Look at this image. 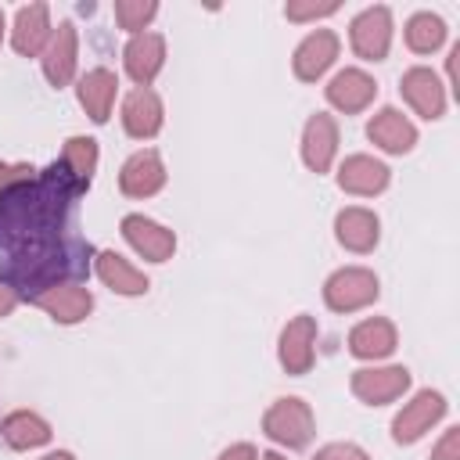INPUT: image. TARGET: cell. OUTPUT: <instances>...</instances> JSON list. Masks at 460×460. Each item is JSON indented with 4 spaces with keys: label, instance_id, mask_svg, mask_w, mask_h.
<instances>
[{
    "label": "cell",
    "instance_id": "7a4b0ae2",
    "mask_svg": "<svg viewBox=\"0 0 460 460\" xmlns=\"http://www.w3.org/2000/svg\"><path fill=\"white\" fill-rule=\"evenodd\" d=\"M68 270V262H65V252L54 244V241H43V244H29V248H18V252H11V259H7V284L14 288H36V295L40 291H47V288H54L58 280L54 277H61Z\"/></svg>",
    "mask_w": 460,
    "mask_h": 460
},
{
    "label": "cell",
    "instance_id": "5bb4252c",
    "mask_svg": "<svg viewBox=\"0 0 460 460\" xmlns=\"http://www.w3.org/2000/svg\"><path fill=\"white\" fill-rule=\"evenodd\" d=\"M122 234H126V241H129L144 259H151V262H165V259H172V252H176L172 230H165L162 223H155V219H147V216H126V219H122Z\"/></svg>",
    "mask_w": 460,
    "mask_h": 460
},
{
    "label": "cell",
    "instance_id": "4dcf8cb0",
    "mask_svg": "<svg viewBox=\"0 0 460 460\" xmlns=\"http://www.w3.org/2000/svg\"><path fill=\"white\" fill-rule=\"evenodd\" d=\"M313 460H370L359 446H352V442H331V446H323Z\"/></svg>",
    "mask_w": 460,
    "mask_h": 460
},
{
    "label": "cell",
    "instance_id": "f546056e",
    "mask_svg": "<svg viewBox=\"0 0 460 460\" xmlns=\"http://www.w3.org/2000/svg\"><path fill=\"white\" fill-rule=\"evenodd\" d=\"M334 11H338V4H334V0H323V4H316V0H288V7H284V14H288L291 22L327 18V14H334Z\"/></svg>",
    "mask_w": 460,
    "mask_h": 460
},
{
    "label": "cell",
    "instance_id": "cb8c5ba5",
    "mask_svg": "<svg viewBox=\"0 0 460 460\" xmlns=\"http://www.w3.org/2000/svg\"><path fill=\"white\" fill-rule=\"evenodd\" d=\"M14 50L18 54H25V58H32V54H40L43 47H47V40H50V14H47V4H29V7H22L18 14H14Z\"/></svg>",
    "mask_w": 460,
    "mask_h": 460
},
{
    "label": "cell",
    "instance_id": "ba28073f",
    "mask_svg": "<svg viewBox=\"0 0 460 460\" xmlns=\"http://www.w3.org/2000/svg\"><path fill=\"white\" fill-rule=\"evenodd\" d=\"M313 345H316V320L305 316V313L288 320V327L280 331V349H277L280 352V367L288 374H309V367L316 359Z\"/></svg>",
    "mask_w": 460,
    "mask_h": 460
},
{
    "label": "cell",
    "instance_id": "4316f807",
    "mask_svg": "<svg viewBox=\"0 0 460 460\" xmlns=\"http://www.w3.org/2000/svg\"><path fill=\"white\" fill-rule=\"evenodd\" d=\"M65 172L79 183V190L90 187L93 169H97V140L93 137H68L65 140V155H61Z\"/></svg>",
    "mask_w": 460,
    "mask_h": 460
},
{
    "label": "cell",
    "instance_id": "8992f818",
    "mask_svg": "<svg viewBox=\"0 0 460 460\" xmlns=\"http://www.w3.org/2000/svg\"><path fill=\"white\" fill-rule=\"evenodd\" d=\"M352 395L367 406H385L399 399L410 388V370L406 367H363L352 374Z\"/></svg>",
    "mask_w": 460,
    "mask_h": 460
},
{
    "label": "cell",
    "instance_id": "ffe728a7",
    "mask_svg": "<svg viewBox=\"0 0 460 460\" xmlns=\"http://www.w3.org/2000/svg\"><path fill=\"white\" fill-rule=\"evenodd\" d=\"M32 302L40 309H47L58 323H79L93 309V295L86 288H79V284H54V288L32 295Z\"/></svg>",
    "mask_w": 460,
    "mask_h": 460
},
{
    "label": "cell",
    "instance_id": "2e32d148",
    "mask_svg": "<svg viewBox=\"0 0 460 460\" xmlns=\"http://www.w3.org/2000/svg\"><path fill=\"white\" fill-rule=\"evenodd\" d=\"M374 97H377V83H374L367 72H359V68H345V72H338V75L327 83V101H331L338 111H345V115L363 111Z\"/></svg>",
    "mask_w": 460,
    "mask_h": 460
},
{
    "label": "cell",
    "instance_id": "9a60e30c",
    "mask_svg": "<svg viewBox=\"0 0 460 460\" xmlns=\"http://www.w3.org/2000/svg\"><path fill=\"white\" fill-rule=\"evenodd\" d=\"M399 90H402L406 104H410L417 115H424V119H442V111H446V93H442V83H438V75H435L431 68H410V72L402 75Z\"/></svg>",
    "mask_w": 460,
    "mask_h": 460
},
{
    "label": "cell",
    "instance_id": "f1b7e54d",
    "mask_svg": "<svg viewBox=\"0 0 460 460\" xmlns=\"http://www.w3.org/2000/svg\"><path fill=\"white\" fill-rule=\"evenodd\" d=\"M155 14H158V4H155V0H119V4H115V22H119L122 29H129L133 36H137Z\"/></svg>",
    "mask_w": 460,
    "mask_h": 460
},
{
    "label": "cell",
    "instance_id": "4fadbf2b",
    "mask_svg": "<svg viewBox=\"0 0 460 460\" xmlns=\"http://www.w3.org/2000/svg\"><path fill=\"white\" fill-rule=\"evenodd\" d=\"M119 187L129 198H151L165 187V165L158 158V151H137L133 158H126L122 172H119Z\"/></svg>",
    "mask_w": 460,
    "mask_h": 460
},
{
    "label": "cell",
    "instance_id": "e575fe53",
    "mask_svg": "<svg viewBox=\"0 0 460 460\" xmlns=\"http://www.w3.org/2000/svg\"><path fill=\"white\" fill-rule=\"evenodd\" d=\"M219 460H259V456H255V449H252L248 442H237V446L223 449V453H219Z\"/></svg>",
    "mask_w": 460,
    "mask_h": 460
},
{
    "label": "cell",
    "instance_id": "1f68e13d",
    "mask_svg": "<svg viewBox=\"0 0 460 460\" xmlns=\"http://www.w3.org/2000/svg\"><path fill=\"white\" fill-rule=\"evenodd\" d=\"M431 460H460V428H449L442 442L431 449Z\"/></svg>",
    "mask_w": 460,
    "mask_h": 460
},
{
    "label": "cell",
    "instance_id": "74e56055",
    "mask_svg": "<svg viewBox=\"0 0 460 460\" xmlns=\"http://www.w3.org/2000/svg\"><path fill=\"white\" fill-rule=\"evenodd\" d=\"M0 40H4V11H0Z\"/></svg>",
    "mask_w": 460,
    "mask_h": 460
},
{
    "label": "cell",
    "instance_id": "d6986e66",
    "mask_svg": "<svg viewBox=\"0 0 460 460\" xmlns=\"http://www.w3.org/2000/svg\"><path fill=\"white\" fill-rule=\"evenodd\" d=\"M334 237H338V244L341 248H349V252H374V244H377V237H381V223H377V216L370 212V208H341L338 212V219H334Z\"/></svg>",
    "mask_w": 460,
    "mask_h": 460
},
{
    "label": "cell",
    "instance_id": "7402d4cb",
    "mask_svg": "<svg viewBox=\"0 0 460 460\" xmlns=\"http://www.w3.org/2000/svg\"><path fill=\"white\" fill-rule=\"evenodd\" d=\"M395 349V323L385 316H370L352 327L349 334V352L359 359H385Z\"/></svg>",
    "mask_w": 460,
    "mask_h": 460
},
{
    "label": "cell",
    "instance_id": "83f0119b",
    "mask_svg": "<svg viewBox=\"0 0 460 460\" xmlns=\"http://www.w3.org/2000/svg\"><path fill=\"white\" fill-rule=\"evenodd\" d=\"M442 40H446V22L438 14L420 11V14H413L406 22V47L413 54H431V50L442 47Z\"/></svg>",
    "mask_w": 460,
    "mask_h": 460
},
{
    "label": "cell",
    "instance_id": "ac0fdd59",
    "mask_svg": "<svg viewBox=\"0 0 460 460\" xmlns=\"http://www.w3.org/2000/svg\"><path fill=\"white\" fill-rule=\"evenodd\" d=\"M338 187L349 190V194H381L388 187V165L370 158V155H349L338 169Z\"/></svg>",
    "mask_w": 460,
    "mask_h": 460
},
{
    "label": "cell",
    "instance_id": "277c9868",
    "mask_svg": "<svg viewBox=\"0 0 460 460\" xmlns=\"http://www.w3.org/2000/svg\"><path fill=\"white\" fill-rule=\"evenodd\" d=\"M377 295H381L377 277L363 266H345V270L331 273L327 284H323V302L334 313H356V309L377 302Z\"/></svg>",
    "mask_w": 460,
    "mask_h": 460
},
{
    "label": "cell",
    "instance_id": "603a6c76",
    "mask_svg": "<svg viewBox=\"0 0 460 460\" xmlns=\"http://www.w3.org/2000/svg\"><path fill=\"white\" fill-rule=\"evenodd\" d=\"M115 90H119V79H115V72H108V68H90V72L79 79V86H75L79 104L86 108V115H90L93 122H108L111 104H115Z\"/></svg>",
    "mask_w": 460,
    "mask_h": 460
},
{
    "label": "cell",
    "instance_id": "9c48e42d",
    "mask_svg": "<svg viewBox=\"0 0 460 460\" xmlns=\"http://www.w3.org/2000/svg\"><path fill=\"white\" fill-rule=\"evenodd\" d=\"M334 151H338V122H334L327 111H316V115L305 122V129H302V158H305V165L320 176V172L331 169Z\"/></svg>",
    "mask_w": 460,
    "mask_h": 460
},
{
    "label": "cell",
    "instance_id": "836d02e7",
    "mask_svg": "<svg viewBox=\"0 0 460 460\" xmlns=\"http://www.w3.org/2000/svg\"><path fill=\"white\" fill-rule=\"evenodd\" d=\"M14 305H18V288H11V284L0 277V316H7Z\"/></svg>",
    "mask_w": 460,
    "mask_h": 460
},
{
    "label": "cell",
    "instance_id": "44dd1931",
    "mask_svg": "<svg viewBox=\"0 0 460 460\" xmlns=\"http://www.w3.org/2000/svg\"><path fill=\"white\" fill-rule=\"evenodd\" d=\"M367 137H370L377 147L392 151V155H406V151L417 144L413 122H410L402 111H395V108H381V111L367 122Z\"/></svg>",
    "mask_w": 460,
    "mask_h": 460
},
{
    "label": "cell",
    "instance_id": "3957f363",
    "mask_svg": "<svg viewBox=\"0 0 460 460\" xmlns=\"http://www.w3.org/2000/svg\"><path fill=\"white\" fill-rule=\"evenodd\" d=\"M262 431H266L273 442L288 446V449L309 446V438H313V431H316L309 402H302V399H295V395L277 399V402L266 410V417H262Z\"/></svg>",
    "mask_w": 460,
    "mask_h": 460
},
{
    "label": "cell",
    "instance_id": "30bf717a",
    "mask_svg": "<svg viewBox=\"0 0 460 460\" xmlns=\"http://www.w3.org/2000/svg\"><path fill=\"white\" fill-rule=\"evenodd\" d=\"M75 58H79L75 25L61 22L58 32H50V40L43 47V75L50 79V86H65L75 75Z\"/></svg>",
    "mask_w": 460,
    "mask_h": 460
},
{
    "label": "cell",
    "instance_id": "5b68a950",
    "mask_svg": "<svg viewBox=\"0 0 460 460\" xmlns=\"http://www.w3.org/2000/svg\"><path fill=\"white\" fill-rule=\"evenodd\" d=\"M349 40L363 61H381L388 54V43H392V11L388 7L359 11L349 25Z\"/></svg>",
    "mask_w": 460,
    "mask_h": 460
},
{
    "label": "cell",
    "instance_id": "7c38bea8",
    "mask_svg": "<svg viewBox=\"0 0 460 460\" xmlns=\"http://www.w3.org/2000/svg\"><path fill=\"white\" fill-rule=\"evenodd\" d=\"M334 58H338V36L331 32V29H316V32H309L302 43H298V50H295V75L302 79V83H316L331 65H334Z\"/></svg>",
    "mask_w": 460,
    "mask_h": 460
},
{
    "label": "cell",
    "instance_id": "d590c367",
    "mask_svg": "<svg viewBox=\"0 0 460 460\" xmlns=\"http://www.w3.org/2000/svg\"><path fill=\"white\" fill-rule=\"evenodd\" d=\"M43 460H75V456H72V453H65V449H58V453H47Z\"/></svg>",
    "mask_w": 460,
    "mask_h": 460
},
{
    "label": "cell",
    "instance_id": "6da1fadb",
    "mask_svg": "<svg viewBox=\"0 0 460 460\" xmlns=\"http://www.w3.org/2000/svg\"><path fill=\"white\" fill-rule=\"evenodd\" d=\"M75 194H83V190L65 172L61 162H54L40 180L7 187L0 194V244L18 252L29 244L54 241L61 234L65 212Z\"/></svg>",
    "mask_w": 460,
    "mask_h": 460
},
{
    "label": "cell",
    "instance_id": "8d00e7d4",
    "mask_svg": "<svg viewBox=\"0 0 460 460\" xmlns=\"http://www.w3.org/2000/svg\"><path fill=\"white\" fill-rule=\"evenodd\" d=\"M262 460H284L280 453H262Z\"/></svg>",
    "mask_w": 460,
    "mask_h": 460
},
{
    "label": "cell",
    "instance_id": "d4e9b609",
    "mask_svg": "<svg viewBox=\"0 0 460 460\" xmlns=\"http://www.w3.org/2000/svg\"><path fill=\"white\" fill-rule=\"evenodd\" d=\"M0 435H4V442H7L11 449H36V446L50 442V424H47L40 413L14 410L11 417H4Z\"/></svg>",
    "mask_w": 460,
    "mask_h": 460
},
{
    "label": "cell",
    "instance_id": "8fae6325",
    "mask_svg": "<svg viewBox=\"0 0 460 460\" xmlns=\"http://www.w3.org/2000/svg\"><path fill=\"white\" fill-rule=\"evenodd\" d=\"M122 61L137 86H151V79L162 72V61H165V40L158 32H137L126 43Z\"/></svg>",
    "mask_w": 460,
    "mask_h": 460
},
{
    "label": "cell",
    "instance_id": "d6a6232c",
    "mask_svg": "<svg viewBox=\"0 0 460 460\" xmlns=\"http://www.w3.org/2000/svg\"><path fill=\"white\" fill-rule=\"evenodd\" d=\"M25 180H32V165H7V162H0V194L7 187H14V183H25Z\"/></svg>",
    "mask_w": 460,
    "mask_h": 460
},
{
    "label": "cell",
    "instance_id": "484cf974",
    "mask_svg": "<svg viewBox=\"0 0 460 460\" xmlns=\"http://www.w3.org/2000/svg\"><path fill=\"white\" fill-rule=\"evenodd\" d=\"M97 277L119 295H144L147 291V277L140 270H133L119 252H101L97 255Z\"/></svg>",
    "mask_w": 460,
    "mask_h": 460
},
{
    "label": "cell",
    "instance_id": "52a82bcc",
    "mask_svg": "<svg viewBox=\"0 0 460 460\" xmlns=\"http://www.w3.org/2000/svg\"><path fill=\"white\" fill-rule=\"evenodd\" d=\"M442 413H446V399H442L438 392L424 388V392H417V395L399 410V417L392 420V438H395L399 446H410V442H417L424 431H431V424L442 420Z\"/></svg>",
    "mask_w": 460,
    "mask_h": 460
},
{
    "label": "cell",
    "instance_id": "e0dca14e",
    "mask_svg": "<svg viewBox=\"0 0 460 460\" xmlns=\"http://www.w3.org/2000/svg\"><path fill=\"white\" fill-rule=\"evenodd\" d=\"M122 126L137 140H151L162 129V101L151 86H137L122 104Z\"/></svg>",
    "mask_w": 460,
    "mask_h": 460
}]
</instances>
